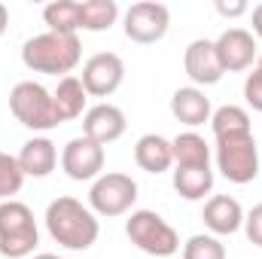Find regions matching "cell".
<instances>
[{
    "label": "cell",
    "mask_w": 262,
    "mask_h": 259,
    "mask_svg": "<svg viewBox=\"0 0 262 259\" xmlns=\"http://www.w3.org/2000/svg\"><path fill=\"white\" fill-rule=\"evenodd\" d=\"M46 229H49L52 241L67 250H89L101 235V226H98V217L92 213V207H85L82 201H76L70 195L49 201Z\"/></svg>",
    "instance_id": "obj_1"
},
{
    "label": "cell",
    "mask_w": 262,
    "mask_h": 259,
    "mask_svg": "<svg viewBox=\"0 0 262 259\" xmlns=\"http://www.w3.org/2000/svg\"><path fill=\"white\" fill-rule=\"evenodd\" d=\"M82 61V43L76 34H37L31 40H25L21 46V64L34 73H52L61 79L70 76V70Z\"/></svg>",
    "instance_id": "obj_2"
},
{
    "label": "cell",
    "mask_w": 262,
    "mask_h": 259,
    "mask_svg": "<svg viewBox=\"0 0 262 259\" xmlns=\"http://www.w3.org/2000/svg\"><path fill=\"white\" fill-rule=\"evenodd\" d=\"M216 140V171L229 183H253L259 177V146L253 131H235V134H220Z\"/></svg>",
    "instance_id": "obj_3"
},
{
    "label": "cell",
    "mask_w": 262,
    "mask_h": 259,
    "mask_svg": "<svg viewBox=\"0 0 262 259\" xmlns=\"http://www.w3.org/2000/svg\"><path fill=\"white\" fill-rule=\"evenodd\" d=\"M40 244L34 210L25 201H0V253L9 259H31Z\"/></svg>",
    "instance_id": "obj_4"
},
{
    "label": "cell",
    "mask_w": 262,
    "mask_h": 259,
    "mask_svg": "<svg viewBox=\"0 0 262 259\" xmlns=\"http://www.w3.org/2000/svg\"><path fill=\"white\" fill-rule=\"evenodd\" d=\"M125 235L128 241L143 250L146 256L168 259L180 250V235L177 229L156 210H131V217L125 220Z\"/></svg>",
    "instance_id": "obj_5"
},
{
    "label": "cell",
    "mask_w": 262,
    "mask_h": 259,
    "mask_svg": "<svg viewBox=\"0 0 262 259\" xmlns=\"http://www.w3.org/2000/svg\"><path fill=\"white\" fill-rule=\"evenodd\" d=\"M9 110L15 116V122H21L31 131H52L58 128V116H55V101L52 92L34 79L15 82L9 92Z\"/></svg>",
    "instance_id": "obj_6"
},
{
    "label": "cell",
    "mask_w": 262,
    "mask_h": 259,
    "mask_svg": "<svg viewBox=\"0 0 262 259\" xmlns=\"http://www.w3.org/2000/svg\"><path fill=\"white\" fill-rule=\"evenodd\" d=\"M134 201H137V183L119 171L101 174L89 189V207L95 217H122L134 207Z\"/></svg>",
    "instance_id": "obj_7"
},
{
    "label": "cell",
    "mask_w": 262,
    "mask_h": 259,
    "mask_svg": "<svg viewBox=\"0 0 262 259\" xmlns=\"http://www.w3.org/2000/svg\"><path fill=\"white\" fill-rule=\"evenodd\" d=\"M168 25H171V12H168L165 3L140 0V3H131L128 6L122 28H125V37L131 43L149 46V43H159L168 34Z\"/></svg>",
    "instance_id": "obj_8"
},
{
    "label": "cell",
    "mask_w": 262,
    "mask_h": 259,
    "mask_svg": "<svg viewBox=\"0 0 262 259\" xmlns=\"http://www.w3.org/2000/svg\"><path fill=\"white\" fill-rule=\"evenodd\" d=\"M104 146L101 143H95V140H89L85 134H79V137H73V140H67L64 149H61V168H64V174L70 180H98L101 177V171H104Z\"/></svg>",
    "instance_id": "obj_9"
},
{
    "label": "cell",
    "mask_w": 262,
    "mask_h": 259,
    "mask_svg": "<svg viewBox=\"0 0 262 259\" xmlns=\"http://www.w3.org/2000/svg\"><path fill=\"white\" fill-rule=\"evenodd\" d=\"M82 89L92 98H110L122 79H125V61L116 52H98L82 64Z\"/></svg>",
    "instance_id": "obj_10"
},
{
    "label": "cell",
    "mask_w": 262,
    "mask_h": 259,
    "mask_svg": "<svg viewBox=\"0 0 262 259\" xmlns=\"http://www.w3.org/2000/svg\"><path fill=\"white\" fill-rule=\"evenodd\" d=\"M213 46H216L220 64H223L226 73H241V70L253 67L256 58H259V52H256V37H253L250 31H244V28H229V31H223V34L213 40Z\"/></svg>",
    "instance_id": "obj_11"
},
{
    "label": "cell",
    "mask_w": 262,
    "mask_h": 259,
    "mask_svg": "<svg viewBox=\"0 0 262 259\" xmlns=\"http://www.w3.org/2000/svg\"><path fill=\"white\" fill-rule=\"evenodd\" d=\"M128 128V119H125V113L116 107V104H95V107H89L85 110V116H82V134L89 137V140H95V143H101V146H107V143H113V140H119L122 134Z\"/></svg>",
    "instance_id": "obj_12"
},
{
    "label": "cell",
    "mask_w": 262,
    "mask_h": 259,
    "mask_svg": "<svg viewBox=\"0 0 262 259\" xmlns=\"http://www.w3.org/2000/svg\"><path fill=\"white\" fill-rule=\"evenodd\" d=\"M183 70L195 82V89L198 85H216L226 70L220 64L213 40H192L186 46V52H183Z\"/></svg>",
    "instance_id": "obj_13"
},
{
    "label": "cell",
    "mask_w": 262,
    "mask_h": 259,
    "mask_svg": "<svg viewBox=\"0 0 262 259\" xmlns=\"http://www.w3.org/2000/svg\"><path fill=\"white\" fill-rule=\"evenodd\" d=\"M201 220H204V226L210 229V235H216V238L235 235V232L244 226V207H241L238 198H232V195H213V198L204 204Z\"/></svg>",
    "instance_id": "obj_14"
},
{
    "label": "cell",
    "mask_w": 262,
    "mask_h": 259,
    "mask_svg": "<svg viewBox=\"0 0 262 259\" xmlns=\"http://www.w3.org/2000/svg\"><path fill=\"white\" fill-rule=\"evenodd\" d=\"M171 113L177 122H183L186 128H198L204 122H210L213 110H210V98L195 89V85H183L171 95Z\"/></svg>",
    "instance_id": "obj_15"
},
{
    "label": "cell",
    "mask_w": 262,
    "mask_h": 259,
    "mask_svg": "<svg viewBox=\"0 0 262 259\" xmlns=\"http://www.w3.org/2000/svg\"><path fill=\"white\" fill-rule=\"evenodd\" d=\"M134 162L146 174H165L174 168V149L171 140L162 134H143L134 143Z\"/></svg>",
    "instance_id": "obj_16"
},
{
    "label": "cell",
    "mask_w": 262,
    "mask_h": 259,
    "mask_svg": "<svg viewBox=\"0 0 262 259\" xmlns=\"http://www.w3.org/2000/svg\"><path fill=\"white\" fill-rule=\"evenodd\" d=\"M15 159L25 177H49L58 165V146L49 137H31Z\"/></svg>",
    "instance_id": "obj_17"
},
{
    "label": "cell",
    "mask_w": 262,
    "mask_h": 259,
    "mask_svg": "<svg viewBox=\"0 0 262 259\" xmlns=\"http://www.w3.org/2000/svg\"><path fill=\"white\" fill-rule=\"evenodd\" d=\"M52 101H55L58 122H73V119H79L85 113L89 92L82 89V79L79 76H64V79H58V85L52 92Z\"/></svg>",
    "instance_id": "obj_18"
},
{
    "label": "cell",
    "mask_w": 262,
    "mask_h": 259,
    "mask_svg": "<svg viewBox=\"0 0 262 259\" xmlns=\"http://www.w3.org/2000/svg\"><path fill=\"white\" fill-rule=\"evenodd\" d=\"M174 149V168H207L210 165V146L198 131H183L171 140Z\"/></svg>",
    "instance_id": "obj_19"
},
{
    "label": "cell",
    "mask_w": 262,
    "mask_h": 259,
    "mask_svg": "<svg viewBox=\"0 0 262 259\" xmlns=\"http://www.w3.org/2000/svg\"><path fill=\"white\" fill-rule=\"evenodd\" d=\"M119 18V3L116 0H82L79 3V31H110Z\"/></svg>",
    "instance_id": "obj_20"
},
{
    "label": "cell",
    "mask_w": 262,
    "mask_h": 259,
    "mask_svg": "<svg viewBox=\"0 0 262 259\" xmlns=\"http://www.w3.org/2000/svg\"><path fill=\"white\" fill-rule=\"evenodd\" d=\"M174 189L186 201H201L213 189V171L207 168H174Z\"/></svg>",
    "instance_id": "obj_21"
},
{
    "label": "cell",
    "mask_w": 262,
    "mask_h": 259,
    "mask_svg": "<svg viewBox=\"0 0 262 259\" xmlns=\"http://www.w3.org/2000/svg\"><path fill=\"white\" fill-rule=\"evenodd\" d=\"M43 21L55 34H76L79 31V3L76 0H52L43 6Z\"/></svg>",
    "instance_id": "obj_22"
},
{
    "label": "cell",
    "mask_w": 262,
    "mask_h": 259,
    "mask_svg": "<svg viewBox=\"0 0 262 259\" xmlns=\"http://www.w3.org/2000/svg\"><path fill=\"white\" fill-rule=\"evenodd\" d=\"M210 128H213V137L220 134H235V131H250V113L238 104H226L220 110H213L210 116Z\"/></svg>",
    "instance_id": "obj_23"
},
{
    "label": "cell",
    "mask_w": 262,
    "mask_h": 259,
    "mask_svg": "<svg viewBox=\"0 0 262 259\" xmlns=\"http://www.w3.org/2000/svg\"><path fill=\"white\" fill-rule=\"evenodd\" d=\"M21 186H25V174L18 168V159L0 149V201L15 198L21 192Z\"/></svg>",
    "instance_id": "obj_24"
},
{
    "label": "cell",
    "mask_w": 262,
    "mask_h": 259,
    "mask_svg": "<svg viewBox=\"0 0 262 259\" xmlns=\"http://www.w3.org/2000/svg\"><path fill=\"white\" fill-rule=\"evenodd\" d=\"M183 259H226V247L216 235H192L183 244Z\"/></svg>",
    "instance_id": "obj_25"
},
{
    "label": "cell",
    "mask_w": 262,
    "mask_h": 259,
    "mask_svg": "<svg viewBox=\"0 0 262 259\" xmlns=\"http://www.w3.org/2000/svg\"><path fill=\"white\" fill-rule=\"evenodd\" d=\"M244 101L256 113H262V55L253 64V73H247V79H244Z\"/></svg>",
    "instance_id": "obj_26"
},
{
    "label": "cell",
    "mask_w": 262,
    "mask_h": 259,
    "mask_svg": "<svg viewBox=\"0 0 262 259\" xmlns=\"http://www.w3.org/2000/svg\"><path fill=\"white\" fill-rule=\"evenodd\" d=\"M244 232H247L250 244L262 247V204H256L250 213H244Z\"/></svg>",
    "instance_id": "obj_27"
},
{
    "label": "cell",
    "mask_w": 262,
    "mask_h": 259,
    "mask_svg": "<svg viewBox=\"0 0 262 259\" xmlns=\"http://www.w3.org/2000/svg\"><path fill=\"white\" fill-rule=\"evenodd\" d=\"M250 6L244 3V0H232V3H226V0H216V12L223 15V18H238V15H244Z\"/></svg>",
    "instance_id": "obj_28"
},
{
    "label": "cell",
    "mask_w": 262,
    "mask_h": 259,
    "mask_svg": "<svg viewBox=\"0 0 262 259\" xmlns=\"http://www.w3.org/2000/svg\"><path fill=\"white\" fill-rule=\"evenodd\" d=\"M250 25H253V37H259L262 40V3L259 6H253V12H250Z\"/></svg>",
    "instance_id": "obj_29"
},
{
    "label": "cell",
    "mask_w": 262,
    "mask_h": 259,
    "mask_svg": "<svg viewBox=\"0 0 262 259\" xmlns=\"http://www.w3.org/2000/svg\"><path fill=\"white\" fill-rule=\"evenodd\" d=\"M6 28H9V9H6V3H0V37L6 34Z\"/></svg>",
    "instance_id": "obj_30"
},
{
    "label": "cell",
    "mask_w": 262,
    "mask_h": 259,
    "mask_svg": "<svg viewBox=\"0 0 262 259\" xmlns=\"http://www.w3.org/2000/svg\"><path fill=\"white\" fill-rule=\"evenodd\" d=\"M31 259H61V256H55V253H34Z\"/></svg>",
    "instance_id": "obj_31"
}]
</instances>
